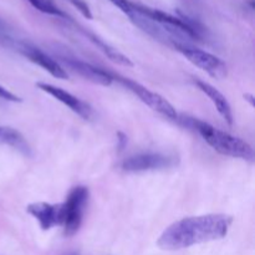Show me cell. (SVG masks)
<instances>
[{
    "label": "cell",
    "instance_id": "cell-1",
    "mask_svg": "<svg viewBox=\"0 0 255 255\" xmlns=\"http://www.w3.org/2000/svg\"><path fill=\"white\" fill-rule=\"evenodd\" d=\"M233 217L228 214H206L183 218L166 228L157 241L164 251H179L192 246L218 241L228 234Z\"/></svg>",
    "mask_w": 255,
    "mask_h": 255
},
{
    "label": "cell",
    "instance_id": "cell-2",
    "mask_svg": "<svg viewBox=\"0 0 255 255\" xmlns=\"http://www.w3.org/2000/svg\"><path fill=\"white\" fill-rule=\"evenodd\" d=\"M177 121L201 134L202 138L218 153L223 154V156L233 157V158H241L251 162L254 161L253 147L239 137L232 136L228 132L221 131L212 125L201 121L198 119H194V117L182 116L178 117Z\"/></svg>",
    "mask_w": 255,
    "mask_h": 255
},
{
    "label": "cell",
    "instance_id": "cell-3",
    "mask_svg": "<svg viewBox=\"0 0 255 255\" xmlns=\"http://www.w3.org/2000/svg\"><path fill=\"white\" fill-rule=\"evenodd\" d=\"M89 189L85 186H76L69 192L64 203H60V226L66 237H72L79 232L82 224L87 202Z\"/></svg>",
    "mask_w": 255,
    "mask_h": 255
},
{
    "label": "cell",
    "instance_id": "cell-4",
    "mask_svg": "<svg viewBox=\"0 0 255 255\" xmlns=\"http://www.w3.org/2000/svg\"><path fill=\"white\" fill-rule=\"evenodd\" d=\"M109 72L112 81H119L122 86H125L127 90L133 92V94L136 95V96L143 102V104H146L149 109L158 112L159 115H162V116H164L168 120H174V121L178 120L179 115L177 114L176 109H174V107L172 106V105L164 99V97H162L161 95L151 91V90H148L147 87L142 86L141 84L128 79V77H124L121 76V75L115 74V72L112 71H109Z\"/></svg>",
    "mask_w": 255,
    "mask_h": 255
},
{
    "label": "cell",
    "instance_id": "cell-5",
    "mask_svg": "<svg viewBox=\"0 0 255 255\" xmlns=\"http://www.w3.org/2000/svg\"><path fill=\"white\" fill-rule=\"evenodd\" d=\"M174 49L181 52L188 61L206 71L214 79H223L227 76V65L222 59L208 51L194 47L192 45H176Z\"/></svg>",
    "mask_w": 255,
    "mask_h": 255
},
{
    "label": "cell",
    "instance_id": "cell-6",
    "mask_svg": "<svg viewBox=\"0 0 255 255\" xmlns=\"http://www.w3.org/2000/svg\"><path fill=\"white\" fill-rule=\"evenodd\" d=\"M177 163H178V158L176 156H171V154L139 153L125 159L121 163V168L129 173H139V172L171 168Z\"/></svg>",
    "mask_w": 255,
    "mask_h": 255
},
{
    "label": "cell",
    "instance_id": "cell-7",
    "mask_svg": "<svg viewBox=\"0 0 255 255\" xmlns=\"http://www.w3.org/2000/svg\"><path fill=\"white\" fill-rule=\"evenodd\" d=\"M9 47H12L16 51H19L20 54L24 55L26 59H29L30 61L34 62V64L39 65L40 67H42L44 70H46L51 76L56 77V79H67V72L56 60H54L52 57H50L49 55L45 54L42 50H40L39 47L34 46V45L29 44V42L25 41H17V40H12L11 44Z\"/></svg>",
    "mask_w": 255,
    "mask_h": 255
},
{
    "label": "cell",
    "instance_id": "cell-8",
    "mask_svg": "<svg viewBox=\"0 0 255 255\" xmlns=\"http://www.w3.org/2000/svg\"><path fill=\"white\" fill-rule=\"evenodd\" d=\"M59 57L67 67H70L72 71H75L81 77L89 80V81L95 82L97 85H102V86H110L112 84V79L110 76L109 70L94 66V65L82 61V60L77 59V57L72 56L70 54H59Z\"/></svg>",
    "mask_w": 255,
    "mask_h": 255
},
{
    "label": "cell",
    "instance_id": "cell-9",
    "mask_svg": "<svg viewBox=\"0 0 255 255\" xmlns=\"http://www.w3.org/2000/svg\"><path fill=\"white\" fill-rule=\"evenodd\" d=\"M36 86L37 89L46 92L47 95H50V96H52L54 99H56L57 101L64 104L65 106L69 107L71 111H74L75 114L81 116L82 119L87 120L91 117L92 115L91 106H90L89 104H86L85 101H82V100H80L79 97L74 96L72 94L60 89V87L54 86V85L46 84V82H36Z\"/></svg>",
    "mask_w": 255,
    "mask_h": 255
},
{
    "label": "cell",
    "instance_id": "cell-10",
    "mask_svg": "<svg viewBox=\"0 0 255 255\" xmlns=\"http://www.w3.org/2000/svg\"><path fill=\"white\" fill-rule=\"evenodd\" d=\"M26 212L37 221L42 231H49L60 226V204H50L46 202L30 203Z\"/></svg>",
    "mask_w": 255,
    "mask_h": 255
},
{
    "label": "cell",
    "instance_id": "cell-11",
    "mask_svg": "<svg viewBox=\"0 0 255 255\" xmlns=\"http://www.w3.org/2000/svg\"><path fill=\"white\" fill-rule=\"evenodd\" d=\"M194 84L197 85V87H198L202 92H204V94L211 99V101L214 104V106H216L219 115L223 117L224 121H226L227 124L232 126V125H233V112H232V107L231 105H229L228 100L226 99V96H224L222 92H219L216 87L212 86L211 84H208V82L206 81L194 80Z\"/></svg>",
    "mask_w": 255,
    "mask_h": 255
},
{
    "label": "cell",
    "instance_id": "cell-12",
    "mask_svg": "<svg viewBox=\"0 0 255 255\" xmlns=\"http://www.w3.org/2000/svg\"><path fill=\"white\" fill-rule=\"evenodd\" d=\"M0 144H7V146L21 152L25 156L30 154V147L26 139L19 131L11 128V127L0 126Z\"/></svg>",
    "mask_w": 255,
    "mask_h": 255
},
{
    "label": "cell",
    "instance_id": "cell-13",
    "mask_svg": "<svg viewBox=\"0 0 255 255\" xmlns=\"http://www.w3.org/2000/svg\"><path fill=\"white\" fill-rule=\"evenodd\" d=\"M86 35L90 37V40H91V41L94 42V44L96 45V46L99 47V49L101 50V51L104 52L107 57H109L110 60L117 62L119 65H124V66H133V62H132L128 57L125 56L122 52L117 51V50L114 49L112 46H110L107 42H105L104 40L100 39V37H97L95 34L86 32Z\"/></svg>",
    "mask_w": 255,
    "mask_h": 255
},
{
    "label": "cell",
    "instance_id": "cell-14",
    "mask_svg": "<svg viewBox=\"0 0 255 255\" xmlns=\"http://www.w3.org/2000/svg\"><path fill=\"white\" fill-rule=\"evenodd\" d=\"M30 4L44 14L54 15L59 17H66V14L60 9L54 0H29Z\"/></svg>",
    "mask_w": 255,
    "mask_h": 255
},
{
    "label": "cell",
    "instance_id": "cell-15",
    "mask_svg": "<svg viewBox=\"0 0 255 255\" xmlns=\"http://www.w3.org/2000/svg\"><path fill=\"white\" fill-rule=\"evenodd\" d=\"M69 1L71 2V4L74 5L86 19H92L91 9H90L89 5L86 4V1H84V0H69Z\"/></svg>",
    "mask_w": 255,
    "mask_h": 255
},
{
    "label": "cell",
    "instance_id": "cell-16",
    "mask_svg": "<svg viewBox=\"0 0 255 255\" xmlns=\"http://www.w3.org/2000/svg\"><path fill=\"white\" fill-rule=\"evenodd\" d=\"M115 6L119 7L124 14H126L128 16L132 11H133V2L129 1V0H110Z\"/></svg>",
    "mask_w": 255,
    "mask_h": 255
},
{
    "label": "cell",
    "instance_id": "cell-17",
    "mask_svg": "<svg viewBox=\"0 0 255 255\" xmlns=\"http://www.w3.org/2000/svg\"><path fill=\"white\" fill-rule=\"evenodd\" d=\"M0 99L6 100V101L10 102H21V99H20L19 96H16V95L12 94V92H10L9 90L2 87L1 85H0Z\"/></svg>",
    "mask_w": 255,
    "mask_h": 255
},
{
    "label": "cell",
    "instance_id": "cell-18",
    "mask_svg": "<svg viewBox=\"0 0 255 255\" xmlns=\"http://www.w3.org/2000/svg\"><path fill=\"white\" fill-rule=\"evenodd\" d=\"M2 35H10L9 26L6 25V22H4L1 19H0V36H2Z\"/></svg>",
    "mask_w": 255,
    "mask_h": 255
},
{
    "label": "cell",
    "instance_id": "cell-19",
    "mask_svg": "<svg viewBox=\"0 0 255 255\" xmlns=\"http://www.w3.org/2000/svg\"><path fill=\"white\" fill-rule=\"evenodd\" d=\"M66 255H79V253H77V252H71V253H69Z\"/></svg>",
    "mask_w": 255,
    "mask_h": 255
}]
</instances>
